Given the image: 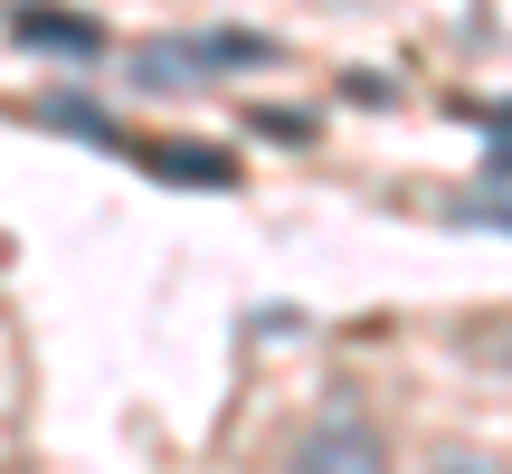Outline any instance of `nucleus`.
<instances>
[{
    "label": "nucleus",
    "mask_w": 512,
    "mask_h": 474,
    "mask_svg": "<svg viewBox=\"0 0 512 474\" xmlns=\"http://www.w3.org/2000/svg\"><path fill=\"white\" fill-rule=\"evenodd\" d=\"M38 124H48V133H76V143H105V152H133L124 133H114L95 105H76V95H48V105H38Z\"/></svg>",
    "instance_id": "5"
},
{
    "label": "nucleus",
    "mask_w": 512,
    "mask_h": 474,
    "mask_svg": "<svg viewBox=\"0 0 512 474\" xmlns=\"http://www.w3.org/2000/svg\"><path fill=\"white\" fill-rule=\"evenodd\" d=\"M475 124H484V133H512V105H494V114H475Z\"/></svg>",
    "instance_id": "9"
},
{
    "label": "nucleus",
    "mask_w": 512,
    "mask_h": 474,
    "mask_svg": "<svg viewBox=\"0 0 512 474\" xmlns=\"http://www.w3.org/2000/svg\"><path fill=\"white\" fill-rule=\"evenodd\" d=\"M446 219H456V228H512V200H456Z\"/></svg>",
    "instance_id": "7"
},
{
    "label": "nucleus",
    "mask_w": 512,
    "mask_h": 474,
    "mask_svg": "<svg viewBox=\"0 0 512 474\" xmlns=\"http://www.w3.org/2000/svg\"><path fill=\"white\" fill-rule=\"evenodd\" d=\"M285 474H389V437L361 418V408H323V418L294 437Z\"/></svg>",
    "instance_id": "2"
},
{
    "label": "nucleus",
    "mask_w": 512,
    "mask_h": 474,
    "mask_svg": "<svg viewBox=\"0 0 512 474\" xmlns=\"http://www.w3.org/2000/svg\"><path fill=\"white\" fill-rule=\"evenodd\" d=\"M437 474H503V465H484V456H437Z\"/></svg>",
    "instance_id": "8"
},
{
    "label": "nucleus",
    "mask_w": 512,
    "mask_h": 474,
    "mask_svg": "<svg viewBox=\"0 0 512 474\" xmlns=\"http://www.w3.org/2000/svg\"><path fill=\"white\" fill-rule=\"evenodd\" d=\"M247 124H256V143H313V114H294V105H266Z\"/></svg>",
    "instance_id": "6"
},
{
    "label": "nucleus",
    "mask_w": 512,
    "mask_h": 474,
    "mask_svg": "<svg viewBox=\"0 0 512 474\" xmlns=\"http://www.w3.org/2000/svg\"><path fill=\"white\" fill-rule=\"evenodd\" d=\"M143 162L162 171V181H209V190L238 181V162H228V152H190V143H162V152H143Z\"/></svg>",
    "instance_id": "4"
},
{
    "label": "nucleus",
    "mask_w": 512,
    "mask_h": 474,
    "mask_svg": "<svg viewBox=\"0 0 512 474\" xmlns=\"http://www.w3.org/2000/svg\"><path fill=\"white\" fill-rule=\"evenodd\" d=\"M10 38H19V48H38V57H67V67H95V57H105V19L57 10V0H19V10H10Z\"/></svg>",
    "instance_id": "3"
},
{
    "label": "nucleus",
    "mask_w": 512,
    "mask_h": 474,
    "mask_svg": "<svg viewBox=\"0 0 512 474\" xmlns=\"http://www.w3.org/2000/svg\"><path fill=\"white\" fill-rule=\"evenodd\" d=\"M275 38L266 29H181V38H152L133 48V86L143 95H200V86H228V76H256L275 67Z\"/></svg>",
    "instance_id": "1"
}]
</instances>
